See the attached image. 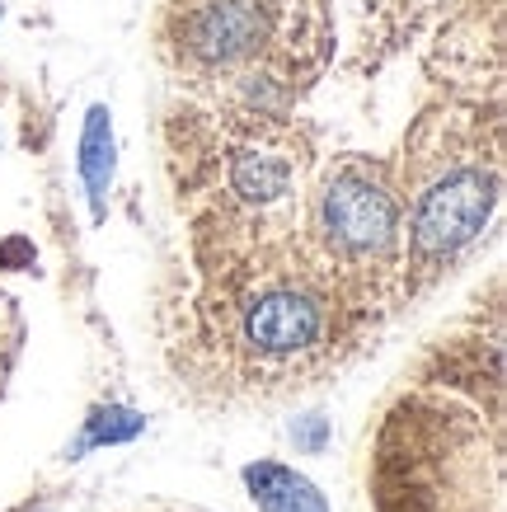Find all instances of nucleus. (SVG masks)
Returning <instances> with one entry per match:
<instances>
[{"label": "nucleus", "mask_w": 507, "mask_h": 512, "mask_svg": "<svg viewBox=\"0 0 507 512\" xmlns=\"http://www.w3.org/2000/svg\"><path fill=\"white\" fill-rule=\"evenodd\" d=\"M493 217V179L484 170H456L442 184L423 193L414 212V254L418 259H446L470 245Z\"/></svg>", "instance_id": "nucleus-1"}, {"label": "nucleus", "mask_w": 507, "mask_h": 512, "mask_svg": "<svg viewBox=\"0 0 507 512\" xmlns=\"http://www.w3.org/2000/svg\"><path fill=\"white\" fill-rule=\"evenodd\" d=\"M320 226L338 249L371 254L395 240V202L357 174H338L320 198Z\"/></svg>", "instance_id": "nucleus-2"}, {"label": "nucleus", "mask_w": 507, "mask_h": 512, "mask_svg": "<svg viewBox=\"0 0 507 512\" xmlns=\"http://www.w3.org/2000/svg\"><path fill=\"white\" fill-rule=\"evenodd\" d=\"M268 29L263 0H202L188 15V52L202 62H235Z\"/></svg>", "instance_id": "nucleus-3"}, {"label": "nucleus", "mask_w": 507, "mask_h": 512, "mask_svg": "<svg viewBox=\"0 0 507 512\" xmlns=\"http://www.w3.org/2000/svg\"><path fill=\"white\" fill-rule=\"evenodd\" d=\"M320 325V306L306 292H268L249 306L245 339L263 357H292L320 339Z\"/></svg>", "instance_id": "nucleus-4"}, {"label": "nucleus", "mask_w": 507, "mask_h": 512, "mask_svg": "<svg viewBox=\"0 0 507 512\" xmlns=\"http://www.w3.org/2000/svg\"><path fill=\"white\" fill-rule=\"evenodd\" d=\"M245 484H249V498H254L263 512H329L324 494L306 475L277 466V461H254V466L245 470Z\"/></svg>", "instance_id": "nucleus-5"}, {"label": "nucleus", "mask_w": 507, "mask_h": 512, "mask_svg": "<svg viewBox=\"0 0 507 512\" xmlns=\"http://www.w3.org/2000/svg\"><path fill=\"white\" fill-rule=\"evenodd\" d=\"M80 179L90 188L94 217H104V198L113 184V123H108L104 104H94L85 118V132H80Z\"/></svg>", "instance_id": "nucleus-6"}, {"label": "nucleus", "mask_w": 507, "mask_h": 512, "mask_svg": "<svg viewBox=\"0 0 507 512\" xmlns=\"http://www.w3.org/2000/svg\"><path fill=\"white\" fill-rule=\"evenodd\" d=\"M287 165L273 156H254V151H245V156L235 160V188L245 193V198L254 202H273L287 193Z\"/></svg>", "instance_id": "nucleus-7"}, {"label": "nucleus", "mask_w": 507, "mask_h": 512, "mask_svg": "<svg viewBox=\"0 0 507 512\" xmlns=\"http://www.w3.org/2000/svg\"><path fill=\"white\" fill-rule=\"evenodd\" d=\"M141 428H146V419H141V414H132V409H118V404H108V409H94V419L85 423V437H80L76 451L104 447V442H132Z\"/></svg>", "instance_id": "nucleus-8"}, {"label": "nucleus", "mask_w": 507, "mask_h": 512, "mask_svg": "<svg viewBox=\"0 0 507 512\" xmlns=\"http://www.w3.org/2000/svg\"><path fill=\"white\" fill-rule=\"evenodd\" d=\"M296 442H301V447H310V451H320V447H324V419H320V414H310L306 433H296Z\"/></svg>", "instance_id": "nucleus-9"}]
</instances>
